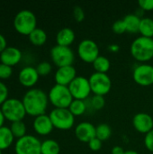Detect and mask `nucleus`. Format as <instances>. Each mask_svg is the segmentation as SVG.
<instances>
[{
    "instance_id": "14",
    "label": "nucleus",
    "mask_w": 153,
    "mask_h": 154,
    "mask_svg": "<svg viewBox=\"0 0 153 154\" xmlns=\"http://www.w3.org/2000/svg\"><path fill=\"white\" fill-rule=\"evenodd\" d=\"M77 77V70L73 66H66L58 68L55 72L54 79L56 84L69 87V85Z\"/></svg>"
},
{
    "instance_id": "38",
    "label": "nucleus",
    "mask_w": 153,
    "mask_h": 154,
    "mask_svg": "<svg viewBox=\"0 0 153 154\" xmlns=\"http://www.w3.org/2000/svg\"><path fill=\"white\" fill-rule=\"evenodd\" d=\"M7 48V42H6V39L5 38V36L3 34L0 33V54Z\"/></svg>"
},
{
    "instance_id": "20",
    "label": "nucleus",
    "mask_w": 153,
    "mask_h": 154,
    "mask_svg": "<svg viewBox=\"0 0 153 154\" xmlns=\"http://www.w3.org/2000/svg\"><path fill=\"white\" fill-rule=\"evenodd\" d=\"M141 19L135 14H128L124 17V22L126 26V32L131 33H137L139 32Z\"/></svg>"
},
{
    "instance_id": "9",
    "label": "nucleus",
    "mask_w": 153,
    "mask_h": 154,
    "mask_svg": "<svg viewBox=\"0 0 153 154\" xmlns=\"http://www.w3.org/2000/svg\"><path fill=\"white\" fill-rule=\"evenodd\" d=\"M41 141L30 134L17 139L14 144L15 154H41Z\"/></svg>"
},
{
    "instance_id": "27",
    "label": "nucleus",
    "mask_w": 153,
    "mask_h": 154,
    "mask_svg": "<svg viewBox=\"0 0 153 154\" xmlns=\"http://www.w3.org/2000/svg\"><path fill=\"white\" fill-rule=\"evenodd\" d=\"M10 130L14 138L20 139L26 135V125L23 121H17L11 123Z\"/></svg>"
},
{
    "instance_id": "1",
    "label": "nucleus",
    "mask_w": 153,
    "mask_h": 154,
    "mask_svg": "<svg viewBox=\"0 0 153 154\" xmlns=\"http://www.w3.org/2000/svg\"><path fill=\"white\" fill-rule=\"evenodd\" d=\"M22 101L26 114L34 117L45 115L49 105L48 95L40 88H30L24 94Z\"/></svg>"
},
{
    "instance_id": "37",
    "label": "nucleus",
    "mask_w": 153,
    "mask_h": 154,
    "mask_svg": "<svg viewBox=\"0 0 153 154\" xmlns=\"http://www.w3.org/2000/svg\"><path fill=\"white\" fill-rule=\"evenodd\" d=\"M138 5L141 9L143 11H152L153 10V0H140Z\"/></svg>"
},
{
    "instance_id": "42",
    "label": "nucleus",
    "mask_w": 153,
    "mask_h": 154,
    "mask_svg": "<svg viewBox=\"0 0 153 154\" xmlns=\"http://www.w3.org/2000/svg\"><path fill=\"white\" fill-rule=\"evenodd\" d=\"M124 154H139L137 152L135 151H133V150H130V151H125Z\"/></svg>"
},
{
    "instance_id": "39",
    "label": "nucleus",
    "mask_w": 153,
    "mask_h": 154,
    "mask_svg": "<svg viewBox=\"0 0 153 154\" xmlns=\"http://www.w3.org/2000/svg\"><path fill=\"white\" fill-rule=\"evenodd\" d=\"M111 152H112V154H124L125 152L124 148L121 146H115Z\"/></svg>"
},
{
    "instance_id": "8",
    "label": "nucleus",
    "mask_w": 153,
    "mask_h": 154,
    "mask_svg": "<svg viewBox=\"0 0 153 154\" xmlns=\"http://www.w3.org/2000/svg\"><path fill=\"white\" fill-rule=\"evenodd\" d=\"M50 58L52 62L58 67L73 66L75 55L70 47L55 45L50 50Z\"/></svg>"
},
{
    "instance_id": "43",
    "label": "nucleus",
    "mask_w": 153,
    "mask_h": 154,
    "mask_svg": "<svg viewBox=\"0 0 153 154\" xmlns=\"http://www.w3.org/2000/svg\"><path fill=\"white\" fill-rule=\"evenodd\" d=\"M0 154H2V150H0Z\"/></svg>"
},
{
    "instance_id": "4",
    "label": "nucleus",
    "mask_w": 153,
    "mask_h": 154,
    "mask_svg": "<svg viewBox=\"0 0 153 154\" xmlns=\"http://www.w3.org/2000/svg\"><path fill=\"white\" fill-rule=\"evenodd\" d=\"M49 102L55 108H69L73 97L68 87L55 84L48 93Z\"/></svg>"
},
{
    "instance_id": "10",
    "label": "nucleus",
    "mask_w": 153,
    "mask_h": 154,
    "mask_svg": "<svg viewBox=\"0 0 153 154\" xmlns=\"http://www.w3.org/2000/svg\"><path fill=\"white\" fill-rule=\"evenodd\" d=\"M78 57L87 63H93L99 55V47L97 43L90 39L81 41L78 46Z\"/></svg>"
},
{
    "instance_id": "40",
    "label": "nucleus",
    "mask_w": 153,
    "mask_h": 154,
    "mask_svg": "<svg viewBox=\"0 0 153 154\" xmlns=\"http://www.w3.org/2000/svg\"><path fill=\"white\" fill-rule=\"evenodd\" d=\"M108 50H109L111 52H117V51H119V50H120V46L117 45V44H115V43H112V44H110V45L108 46Z\"/></svg>"
},
{
    "instance_id": "17",
    "label": "nucleus",
    "mask_w": 153,
    "mask_h": 154,
    "mask_svg": "<svg viewBox=\"0 0 153 154\" xmlns=\"http://www.w3.org/2000/svg\"><path fill=\"white\" fill-rule=\"evenodd\" d=\"M32 126L35 133L39 135H48L52 132L54 128L50 116L46 114L35 117Z\"/></svg>"
},
{
    "instance_id": "29",
    "label": "nucleus",
    "mask_w": 153,
    "mask_h": 154,
    "mask_svg": "<svg viewBox=\"0 0 153 154\" xmlns=\"http://www.w3.org/2000/svg\"><path fill=\"white\" fill-rule=\"evenodd\" d=\"M89 105L91 106V108H93L94 110H101L104 108L105 105H106V100L105 97L102 96H96L94 95L93 97H91V99L89 100Z\"/></svg>"
},
{
    "instance_id": "36",
    "label": "nucleus",
    "mask_w": 153,
    "mask_h": 154,
    "mask_svg": "<svg viewBox=\"0 0 153 154\" xmlns=\"http://www.w3.org/2000/svg\"><path fill=\"white\" fill-rule=\"evenodd\" d=\"M144 144H145V147L147 148L148 151L153 152V129L150 133L145 134Z\"/></svg>"
},
{
    "instance_id": "41",
    "label": "nucleus",
    "mask_w": 153,
    "mask_h": 154,
    "mask_svg": "<svg viewBox=\"0 0 153 154\" xmlns=\"http://www.w3.org/2000/svg\"><path fill=\"white\" fill-rule=\"evenodd\" d=\"M5 120V116H4V115H3V112H2V110H1V108H0V127L4 126Z\"/></svg>"
},
{
    "instance_id": "30",
    "label": "nucleus",
    "mask_w": 153,
    "mask_h": 154,
    "mask_svg": "<svg viewBox=\"0 0 153 154\" xmlns=\"http://www.w3.org/2000/svg\"><path fill=\"white\" fill-rule=\"evenodd\" d=\"M36 69H37V72L40 76H47L51 72L52 67H51V64L50 62L42 61V62L38 64V66L36 67Z\"/></svg>"
},
{
    "instance_id": "6",
    "label": "nucleus",
    "mask_w": 153,
    "mask_h": 154,
    "mask_svg": "<svg viewBox=\"0 0 153 154\" xmlns=\"http://www.w3.org/2000/svg\"><path fill=\"white\" fill-rule=\"evenodd\" d=\"M54 128L61 131H67L73 127L75 116L69 108H54L49 115Z\"/></svg>"
},
{
    "instance_id": "11",
    "label": "nucleus",
    "mask_w": 153,
    "mask_h": 154,
    "mask_svg": "<svg viewBox=\"0 0 153 154\" xmlns=\"http://www.w3.org/2000/svg\"><path fill=\"white\" fill-rule=\"evenodd\" d=\"M68 88L73 99L86 100L92 92L88 79L83 76H77Z\"/></svg>"
},
{
    "instance_id": "12",
    "label": "nucleus",
    "mask_w": 153,
    "mask_h": 154,
    "mask_svg": "<svg viewBox=\"0 0 153 154\" xmlns=\"http://www.w3.org/2000/svg\"><path fill=\"white\" fill-rule=\"evenodd\" d=\"M133 78L136 84L142 87H149L153 85V66L142 63L138 65L133 72Z\"/></svg>"
},
{
    "instance_id": "21",
    "label": "nucleus",
    "mask_w": 153,
    "mask_h": 154,
    "mask_svg": "<svg viewBox=\"0 0 153 154\" xmlns=\"http://www.w3.org/2000/svg\"><path fill=\"white\" fill-rule=\"evenodd\" d=\"M14 137L10 130V127H0V150L8 149L14 143Z\"/></svg>"
},
{
    "instance_id": "31",
    "label": "nucleus",
    "mask_w": 153,
    "mask_h": 154,
    "mask_svg": "<svg viewBox=\"0 0 153 154\" xmlns=\"http://www.w3.org/2000/svg\"><path fill=\"white\" fill-rule=\"evenodd\" d=\"M112 30L115 34H123L124 32H126V26L123 19L116 20L113 25H112Z\"/></svg>"
},
{
    "instance_id": "26",
    "label": "nucleus",
    "mask_w": 153,
    "mask_h": 154,
    "mask_svg": "<svg viewBox=\"0 0 153 154\" xmlns=\"http://www.w3.org/2000/svg\"><path fill=\"white\" fill-rule=\"evenodd\" d=\"M92 65L96 72L106 73V74L107 73V71L110 69V67H111L110 60L106 57L101 56V55L92 63Z\"/></svg>"
},
{
    "instance_id": "23",
    "label": "nucleus",
    "mask_w": 153,
    "mask_h": 154,
    "mask_svg": "<svg viewBox=\"0 0 153 154\" xmlns=\"http://www.w3.org/2000/svg\"><path fill=\"white\" fill-rule=\"evenodd\" d=\"M139 32L142 36L153 38V19L150 17H143L141 19Z\"/></svg>"
},
{
    "instance_id": "28",
    "label": "nucleus",
    "mask_w": 153,
    "mask_h": 154,
    "mask_svg": "<svg viewBox=\"0 0 153 154\" xmlns=\"http://www.w3.org/2000/svg\"><path fill=\"white\" fill-rule=\"evenodd\" d=\"M112 134V129L107 124H100L96 127V137L104 142L110 138Z\"/></svg>"
},
{
    "instance_id": "15",
    "label": "nucleus",
    "mask_w": 153,
    "mask_h": 154,
    "mask_svg": "<svg viewBox=\"0 0 153 154\" xmlns=\"http://www.w3.org/2000/svg\"><path fill=\"white\" fill-rule=\"evenodd\" d=\"M39 77L40 75L38 74L36 68H33L32 66H26L20 70L18 79L22 86L25 88H32L38 82Z\"/></svg>"
},
{
    "instance_id": "19",
    "label": "nucleus",
    "mask_w": 153,
    "mask_h": 154,
    "mask_svg": "<svg viewBox=\"0 0 153 154\" xmlns=\"http://www.w3.org/2000/svg\"><path fill=\"white\" fill-rule=\"evenodd\" d=\"M75 32L69 27H65L60 29L56 35L57 45L69 47L75 41Z\"/></svg>"
},
{
    "instance_id": "25",
    "label": "nucleus",
    "mask_w": 153,
    "mask_h": 154,
    "mask_svg": "<svg viewBox=\"0 0 153 154\" xmlns=\"http://www.w3.org/2000/svg\"><path fill=\"white\" fill-rule=\"evenodd\" d=\"M60 147L56 141L48 139L41 143V154H60Z\"/></svg>"
},
{
    "instance_id": "5",
    "label": "nucleus",
    "mask_w": 153,
    "mask_h": 154,
    "mask_svg": "<svg viewBox=\"0 0 153 154\" xmlns=\"http://www.w3.org/2000/svg\"><path fill=\"white\" fill-rule=\"evenodd\" d=\"M1 110L5 118L12 123L23 121L27 115L23 101L17 98H8L1 106Z\"/></svg>"
},
{
    "instance_id": "18",
    "label": "nucleus",
    "mask_w": 153,
    "mask_h": 154,
    "mask_svg": "<svg viewBox=\"0 0 153 154\" xmlns=\"http://www.w3.org/2000/svg\"><path fill=\"white\" fill-rule=\"evenodd\" d=\"M22 57H23V54L19 49L15 47H7L0 54V60H1V63L13 67V66L17 65L21 61Z\"/></svg>"
},
{
    "instance_id": "2",
    "label": "nucleus",
    "mask_w": 153,
    "mask_h": 154,
    "mask_svg": "<svg viewBox=\"0 0 153 154\" xmlns=\"http://www.w3.org/2000/svg\"><path fill=\"white\" fill-rule=\"evenodd\" d=\"M132 56L140 62H147L153 58V38L137 37L131 44Z\"/></svg>"
},
{
    "instance_id": "13",
    "label": "nucleus",
    "mask_w": 153,
    "mask_h": 154,
    "mask_svg": "<svg viewBox=\"0 0 153 154\" xmlns=\"http://www.w3.org/2000/svg\"><path fill=\"white\" fill-rule=\"evenodd\" d=\"M133 125L138 133L147 134L153 129V118L147 113H138L133 118Z\"/></svg>"
},
{
    "instance_id": "34",
    "label": "nucleus",
    "mask_w": 153,
    "mask_h": 154,
    "mask_svg": "<svg viewBox=\"0 0 153 154\" xmlns=\"http://www.w3.org/2000/svg\"><path fill=\"white\" fill-rule=\"evenodd\" d=\"M8 99V88L5 83L0 81V106Z\"/></svg>"
},
{
    "instance_id": "33",
    "label": "nucleus",
    "mask_w": 153,
    "mask_h": 154,
    "mask_svg": "<svg viewBox=\"0 0 153 154\" xmlns=\"http://www.w3.org/2000/svg\"><path fill=\"white\" fill-rule=\"evenodd\" d=\"M73 17L75 19L76 22L78 23H81L84 21L85 19V12L83 10V8L79 5H76L74 8H73Z\"/></svg>"
},
{
    "instance_id": "32",
    "label": "nucleus",
    "mask_w": 153,
    "mask_h": 154,
    "mask_svg": "<svg viewBox=\"0 0 153 154\" xmlns=\"http://www.w3.org/2000/svg\"><path fill=\"white\" fill-rule=\"evenodd\" d=\"M13 74V68L0 63V79H7Z\"/></svg>"
},
{
    "instance_id": "7",
    "label": "nucleus",
    "mask_w": 153,
    "mask_h": 154,
    "mask_svg": "<svg viewBox=\"0 0 153 154\" xmlns=\"http://www.w3.org/2000/svg\"><path fill=\"white\" fill-rule=\"evenodd\" d=\"M91 91L94 95L105 97L112 88V81L110 77L106 73L94 72L88 79Z\"/></svg>"
},
{
    "instance_id": "3",
    "label": "nucleus",
    "mask_w": 153,
    "mask_h": 154,
    "mask_svg": "<svg viewBox=\"0 0 153 154\" xmlns=\"http://www.w3.org/2000/svg\"><path fill=\"white\" fill-rule=\"evenodd\" d=\"M14 27L20 34L29 36V34L37 28V18L32 11L22 10L14 16Z\"/></svg>"
},
{
    "instance_id": "16",
    "label": "nucleus",
    "mask_w": 153,
    "mask_h": 154,
    "mask_svg": "<svg viewBox=\"0 0 153 154\" xmlns=\"http://www.w3.org/2000/svg\"><path fill=\"white\" fill-rule=\"evenodd\" d=\"M75 135L78 141L88 143L96 137V127L89 122H82L76 126Z\"/></svg>"
},
{
    "instance_id": "24",
    "label": "nucleus",
    "mask_w": 153,
    "mask_h": 154,
    "mask_svg": "<svg viewBox=\"0 0 153 154\" xmlns=\"http://www.w3.org/2000/svg\"><path fill=\"white\" fill-rule=\"evenodd\" d=\"M69 110L74 116H79L84 115L87 110V104L85 100L73 99L69 106Z\"/></svg>"
},
{
    "instance_id": "22",
    "label": "nucleus",
    "mask_w": 153,
    "mask_h": 154,
    "mask_svg": "<svg viewBox=\"0 0 153 154\" xmlns=\"http://www.w3.org/2000/svg\"><path fill=\"white\" fill-rule=\"evenodd\" d=\"M29 41L34 46H42L47 42V33L41 28H36L29 34Z\"/></svg>"
},
{
    "instance_id": "35",
    "label": "nucleus",
    "mask_w": 153,
    "mask_h": 154,
    "mask_svg": "<svg viewBox=\"0 0 153 154\" xmlns=\"http://www.w3.org/2000/svg\"><path fill=\"white\" fill-rule=\"evenodd\" d=\"M102 143H103L102 141H100L98 138L95 137L87 144H88V147H89V149L91 151H93V152H98L102 148Z\"/></svg>"
}]
</instances>
